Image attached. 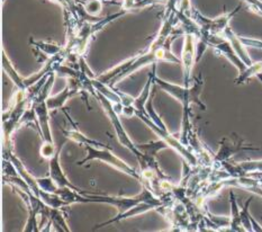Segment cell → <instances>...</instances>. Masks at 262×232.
<instances>
[{
  "instance_id": "cell-1",
  "label": "cell",
  "mask_w": 262,
  "mask_h": 232,
  "mask_svg": "<svg viewBox=\"0 0 262 232\" xmlns=\"http://www.w3.org/2000/svg\"><path fill=\"white\" fill-rule=\"evenodd\" d=\"M178 22L179 19L177 17V9L167 8V13L162 20V26L158 33V36L149 47V50L104 72L102 75L97 77V79L100 82L113 88L124 78L128 77L138 69H141V68L147 65H155L159 61L181 64V60L177 58L170 51V45H171L173 39L185 34L181 31H176V33L173 32V27Z\"/></svg>"
},
{
  "instance_id": "cell-2",
  "label": "cell",
  "mask_w": 262,
  "mask_h": 232,
  "mask_svg": "<svg viewBox=\"0 0 262 232\" xmlns=\"http://www.w3.org/2000/svg\"><path fill=\"white\" fill-rule=\"evenodd\" d=\"M155 83H157L159 87L162 88L164 92H167L169 95H171L184 107V118H182V128L180 133V141L182 144L188 146L189 144V137L191 134L190 129V104H196L203 111H206V106H205L201 100H199V95L202 93L203 87V79L202 76L199 75L195 78V82L191 83L189 87L185 86H178V85L170 83L168 81H164L159 77H155Z\"/></svg>"
},
{
  "instance_id": "cell-3",
  "label": "cell",
  "mask_w": 262,
  "mask_h": 232,
  "mask_svg": "<svg viewBox=\"0 0 262 232\" xmlns=\"http://www.w3.org/2000/svg\"><path fill=\"white\" fill-rule=\"evenodd\" d=\"M55 79V72L51 71L48 80L45 81L44 86L42 87L41 92L38 93L36 98L34 99L33 104L31 106V110L28 111H35L36 115V124L39 126V131L42 134L43 145L41 146V155L44 158L50 159L51 157L54 155L56 150V146L54 145L52 133H51L50 129V118H49V107L47 104V99L49 98V94L52 89L53 82Z\"/></svg>"
},
{
  "instance_id": "cell-4",
  "label": "cell",
  "mask_w": 262,
  "mask_h": 232,
  "mask_svg": "<svg viewBox=\"0 0 262 232\" xmlns=\"http://www.w3.org/2000/svg\"><path fill=\"white\" fill-rule=\"evenodd\" d=\"M128 11L123 9L119 13L113 14L111 16L106 17V18H101L100 20L97 22H83L82 25L79 28L77 34L71 38H67V45H66V52L68 54V59H71L76 61L77 58H80L88 49V45L90 39L94 37L97 32H99L101 28H104L107 24H110L114 19L118 18L125 14H127Z\"/></svg>"
},
{
  "instance_id": "cell-5",
  "label": "cell",
  "mask_w": 262,
  "mask_h": 232,
  "mask_svg": "<svg viewBox=\"0 0 262 232\" xmlns=\"http://www.w3.org/2000/svg\"><path fill=\"white\" fill-rule=\"evenodd\" d=\"M81 194L88 197L87 200L88 203H106V204H111L113 206L117 207L118 210L117 216H121V214L130 211L132 208L136 207L144 202L157 203V204L161 205V207L164 205V202L161 199H159V197L153 193L150 188H147L146 186H143V191L141 192V194L136 195L134 197L111 196L106 194L94 193V192H88V191H82Z\"/></svg>"
},
{
  "instance_id": "cell-6",
  "label": "cell",
  "mask_w": 262,
  "mask_h": 232,
  "mask_svg": "<svg viewBox=\"0 0 262 232\" xmlns=\"http://www.w3.org/2000/svg\"><path fill=\"white\" fill-rule=\"evenodd\" d=\"M86 151H87V156L86 158H83L81 161L78 162L79 166H83L84 163H87L88 161L97 159V160L104 161L108 163L110 166L118 169V171H121L122 173L127 174L130 177L138 179L139 182H142L141 174H139L132 167H129L126 162L123 161L122 159H119L118 157L112 154L110 148H97V146L86 144Z\"/></svg>"
},
{
  "instance_id": "cell-7",
  "label": "cell",
  "mask_w": 262,
  "mask_h": 232,
  "mask_svg": "<svg viewBox=\"0 0 262 232\" xmlns=\"http://www.w3.org/2000/svg\"><path fill=\"white\" fill-rule=\"evenodd\" d=\"M197 39L191 34H185V47L182 50L181 66H182V79H184V86L189 87L192 83V67L196 61L195 45Z\"/></svg>"
},
{
  "instance_id": "cell-8",
  "label": "cell",
  "mask_w": 262,
  "mask_h": 232,
  "mask_svg": "<svg viewBox=\"0 0 262 232\" xmlns=\"http://www.w3.org/2000/svg\"><path fill=\"white\" fill-rule=\"evenodd\" d=\"M67 138L64 137V139H62L61 142L56 146V150L54 152V155L50 158V174L49 176L53 179V182L56 184V186L60 188H63V187H70L76 189L77 192H81L83 189L77 187L73 184H71L69 182V179L67 178V176L64 175L63 171H62L61 165H60V154H61V150H62V146L66 143Z\"/></svg>"
},
{
  "instance_id": "cell-9",
  "label": "cell",
  "mask_w": 262,
  "mask_h": 232,
  "mask_svg": "<svg viewBox=\"0 0 262 232\" xmlns=\"http://www.w3.org/2000/svg\"><path fill=\"white\" fill-rule=\"evenodd\" d=\"M81 93V86L80 81L78 78H69V85L62 90V92L58 95L52 96L47 99V104L50 111L62 109L67 103V100L71 98L72 96Z\"/></svg>"
},
{
  "instance_id": "cell-10",
  "label": "cell",
  "mask_w": 262,
  "mask_h": 232,
  "mask_svg": "<svg viewBox=\"0 0 262 232\" xmlns=\"http://www.w3.org/2000/svg\"><path fill=\"white\" fill-rule=\"evenodd\" d=\"M237 139H235L234 142L232 143H226V138L222 140L221 142V149L219 151V154L215 156L214 158V162L215 163H223L225 162L230 157L233 155H235L237 151L241 150H258V148H252V146H248V145H243L242 144V140H240V142L237 143Z\"/></svg>"
},
{
  "instance_id": "cell-11",
  "label": "cell",
  "mask_w": 262,
  "mask_h": 232,
  "mask_svg": "<svg viewBox=\"0 0 262 232\" xmlns=\"http://www.w3.org/2000/svg\"><path fill=\"white\" fill-rule=\"evenodd\" d=\"M158 207H161V205L157 204V203L144 202V203H142V204L138 205L136 207L132 208V210L126 212V213L121 214V216H116L115 218L108 220V221H105V222H102V223H100V224H97L96 227L93 228V231H94V230H98V229H100V228H102V227H107V225H110V224H112V223L119 222V221H122V220L128 219V218H133V217L139 216V214H143V213H145V212H147V211L153 210V208H158Z\"/></svg>"
},
{
  "instance_id": "cell-12",
  "label": "cell",
  "mask_w": 262,
  "mask_h": 232,
  "mask_svg": "<svg viewBox=\"0 0 262 232\" xmlns=\"http://www.w3.org/2000/svg\"><path fill=\"white\" fill-rule=\"evenodd\" d=\"M222 36L225 37L227 41L230 42L233 50H234L235 52H236V54L240 56V59L244 62V64H246L247 66H251L253 64L251 58H250V55L248 53L247 49H246V45H244L241 42L240 37H238L237 35H235V33L231 30L230 26H227L225 28L223 34H222Z\"/></svg>"
},
{
  "instance_id": "cell-13",
  "label": "cell",
  "mask_w": 262,
  "mask_h": 232,
  "mask_svg": "<svg viewBox=\"0 0 262 232\" xmlns=\"http://www.w3.org/2000/svg\"><path fill=\"white\" fill-rule=\"evenodd\" d=\"M62 132H63V135H64L67 139H70L72 141H76V142H79V143H83L84 145L89 144V145H93V146H97V148H108L106 144L99 142V141L87 138L86 135H83L80 131H79L77 128L76 129L68 130V131L63 130V131H62Z\"/></svg>"
},
{
  "instance_id": "cell-14",
  "label": "cell",
  "mask_w": 262,
  "mask_h": 232,
  "mask_svg": "<svg viewBox=\"0 0 262 232\" xmlns=\"http://www.w3.org/2000/svg\"><path fill=\"white\" fill-rule=\"evenodd\" d=\"M49 222L52 223L54 230L56 231H70L67 223L66 213L61 208H51Z\"/></svg>"
},
{
  "instance_id": "cell-15",
  "label": "cell",
  "mask_w": 262,
  "mask_h": 232,
  "mask_svg": "<svg viewBox=\"0 0 262 232\" xmlns=\"http://www.w3.org/2000/svg\"><path fill=\"white\" fill-rule=\"evenodd\" d=\"M262 75V61L260 62H253L251 66H248L246 70L238 73V77L235 79L236 85H241L247 82L250 78L252 77H259Z\"/></svg>"
},
{
  "instance_id": "cell-16",
  "label": "cell",
  "mask_w": 262,
  "mask_h": 232,
  "mask_svg": "<svg viewBox=\"0 0 262 232\" xmlns=\"http://www.w3.org/2000/svg\"><path fill=\"white\" fill-rule=\"evenodd\" d=\"M230 202H231V207H232V219L230 222V227H231L230 230L231 231H243L244 229L241 228V227H243L242 221H241V212L238 211L235 195L233 192H231L230 193Z\"/></svg>"
},
{
  "instance_id": "cell-17",
  "label": "cell",
  "mask_w": 262,
  "mask_h": 232,
  "mask_svg": "<svg viewBox=\"0 0 262 232\" xmlns=\"http://www.w3.org/2000/svg\"><path fill=\"white\" fill-rule=\"evenodd\" d=\"M31 43L34 45V47H36L39 51H42L44 54H47L49 58L51 56H54L58 53H60L63 48H61L60 45H56V44H51L48 42H43V41H34V39H31Z\"/></svg>"
},
{
  "instance_id": "cell-18",
  "label": "cell",
  "mask_w": 262,
  "mask_h": 232,
  "mask_svg": "<svg viewBox=\"0 0 262 232\" xmlns=\"http://www.w3.org/2000/svg\"><path fill=\"white\" fill-rule=\"evenodd\" d=\"M251 201H252V197L247 201L246 205H244L243 210L241 211V221H242L243 228L246 231H253L252 222H251V214H250V211H249V205L250 203H251Z\"/></svg>"
},
{
  "instance_id": "cell-19",
  "label": "cell",
  "mask_w": 262,
  "mask_h": 232,
  "mask_svg": "<svg viewBox=\"0 0 262 232\" xmlns=\"http://www.w3.org/2000/svg\"><path fill=\"white\" fill-rule=\"evenodd\" d=\"M84 9L90 16L98 17L101 13L102 4L100 0H88V3L84 4Z\"/></svg>"
},
{
  "instance_id": "cell-20",
  "label": "cell",
  "mask_w": 262,
  "mask_h": 232,
  "mask_svg": "<svg viewBox=\"0 0 262 232\" xmlns=\"http://www.w3.org/2000/svg\"><path fill=\"white\" fill-rule=\"evenodd\" d=\"M241 39V42L246 45V47H252V48H257L262 50V41L260 39H254V38H248V37H243V36H238Z\"/></svg>"
},
{
  "instance_id": "cell-21",
  "label": "cell",
  "mask_w": 262,
  "mask_h": 232,
  "mask_svg": "<svg viewBox=\"0 0 262 232\" xmlns=\"http://www.w3.org/2000/svg\"><path fill=\"white\" fill-rule=\"evenodd\" d=\"M244 3H247L250 8H252L254 11H257L258 14L262 15V2L261 0H243Z\"/></svg>"
}]
</instances>
